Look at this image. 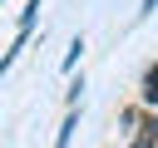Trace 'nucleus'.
Masks as SVG:
<instances>
[{"mask_svg":"<svg viewBox=\"0 0 158 148\" xmlns=\"http://www.w3.org/2000/svg\"><path fill=\"white\" fill-rule=\"evenodd\" d=\"M74 128H79V113H69V118H64V128H59V138H54V148H69V133H74Z\"/></svg>","mask_w":158,"mask_h":148,"instance_id":"obj_3","label":"nucleus"},{"mask_svg":"<svg viewBox=\"0 0 158 148\" xmlns=\"http://www.w3.org/2000/svg\"><path fill=\"white\" fill-rule=\"evenodd\" d=\"M138 94H143V104H158V64L143 69V89H138Z\"/></svg>","mask_w":158,"mask_h":148,"instance_id":"obj_1","label":"nucleus"},{"mask_svg":"<svg viewBox=\"0 0 158 148\" xmlns=\"http://www.w3.org/2000/svg\"><path fill=\"white\" fill-rule=\"evenodd\" d=\"M153 5H158V0H143V10H138V15H148V10H153Z\"/></svg>","mask_w":158,"mask_h":148,"instance_id":"obj_6","label":"nucleus"},{"mask_svg":"<svg viewBox=\"0 0 158 148\" xmlns=\"http://www.w3.org/2000/svg\"><path fill=\"white\" fill-rule=\"evenodd\" d=\"M35 10H40V0H30V5L20 10V30H30V25H35Z\"/></svg>","mask_w":158,"mask_h":148,"instance_id":"obj_4","label":"nucleus"},{"mask_svg":"<svg viewBox=\"0 0 158 148\" xmlns=\"http://www.w3.org/2000/svg\"><path fill=\"white\" fill-rule=\"evenodd\" d=\"M79 49H84V39H74V44H69V54H64V69H74V64H79Z\"/></svg>","mask_w":158,"mask_h":148,"instance_id":"obj_5","label":"nucleus"},{"mask_svg":"<svg viewBox=\"0 0 158 148\" xmlns=\"http://www.w3.org/2000/svg\"><path fill=\"white\" fill-rule=\"evenodd\" d=\"M128 148H158V118H148V123H143V133H138Z\"/></svg>","mask_w":158,"mask_h":148,"instance_id":"obj_2","label":"nucleus"}]
</instances>
